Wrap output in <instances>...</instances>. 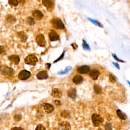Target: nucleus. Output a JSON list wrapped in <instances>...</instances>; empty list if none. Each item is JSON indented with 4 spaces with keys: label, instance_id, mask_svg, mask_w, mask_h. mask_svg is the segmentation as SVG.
Masks as SVG:
<instances>
[{
    "label": "nucleus",
    "instance_id": "obj_1",
    "mask_svg": "<svg viewBox=\"0 0 130 130\" xmlns=\"http://www.w3.org/2000/svg\"><path fill=\"white\" fill-rule=\"evenodd\" d=\"M0 72L3 75L7 77H12L14 74L13 69L5 64L0 66Z\"/></svg>",
    "mask_w": 130,
    "mask_h": 130
},
{
    "label": "nucleus",
    "instance_id": "obj_2",
    "mask_svg": "<svg viewBox=\"0 0 130 130\" xmlns=\"http://www.w3.org/2000/svg\"><path fill=\"white\" fill-rule=\"evenodd\" d=\"M38 62V58L34 54L28 55L24 59V62L28 65L35 66Z\"/></svg>",
    "mask_w": 130,
    "mask_h": 130
},
{
    "label": "nucleus",
    "instance_id": "obj_3",
    "mask_svg": "<svg viewBox=\"0 0 130 130\" xmlns=\"http://www.w3.org/2000/svg\"><path fill=\"white\" fill-rule=\"evenodd\" d=\"M91 120L95 126H99L103 122V118L99 114H93L91 116Z\"/></svg>",
    "mask_w": 130,
    "mask_h": 130
},
{
    "label": "nucleus",
    "instance_id": "obj_4",
    "mask_svg": "<svg viewBox=\"0 0 130 130\" xmlns=\"http://www.w3.org/2000/svg\"><path fill=\"white\" fill-rule=\"evenodd\" d=\"M51 23L53 26L56 29H63L64 28V25L62 20L58 18H53L51 20Z\"/></svg>",
    "mask_w": 130,
    "mask_h": 130
},
{
    "label": "nucleus",
    "instance_id": "obj_5",
    "mask_svg": "<svg viewBox=\"0 0 130 130\" xmlns=\"http://www.w3.org/2000/svg\"><path fill=\"white\" fill-rule=\"evenodd\" d=\"M36 41L37 44L40 47H44L46 45V42L45 37L42 34H39L37 36L36 38Z\"/></svg>",
    "mask_w": 130,
    "mask_h": 130
},
{
    "label": "nucleus",
    "instance_id": "obj_6",
    "mask_svg": "<svg viewBox=\"0 0 130 130\" xmlns=\"http://www.w3.org/2000/svg\"><path fill=\"white\" fill-rule=\"evenodd\" d=\"M31 76V73L30 72L26 70H23L20 72L18 74V78L21 80H25L28 79Z\"/></svg>",
    "mask_w": 130,
    "mask_h": 130
},
{
    "label": "nucleus",
    "instance_id": "obj_7",
    "mask_svg": "<svg viewBox=\"0 0 130 130\" xmlns=\"http://www.w3.org/2000/svg\"><path fill=\"white\" fill-rule=\"evenodd\" d=\"M42 106L44 111L48 113H51L54 110V106L52 105L49 104V103H43Z\"/></svg>",
    "mask_w": 130,
    "mask_h": 130
},
{
    "label": "nucleus",
    "instance_id": "obj_8",
    "mask_svg": "<svg viewBox=\"0 0 130 130\" xmlns=\"http://www.w3.org/2000/svg\"><path fill=\"white\" fill-rule=\"evenodd\" d=\"M49 38L51 41H56L59 39V36L54 30H51L49 33Z\"/></svg>",
    "mask_w": 130,
    "mask_h": 130
},
{
    "label": "nucleus",
    "instance_id": "obj_9",
    "mask_svg": "<svg viewBox=\"0 0 130 130\" xmlns=\"http://www.w3.org/2000/svg\"><path fill=\"white\" fill-rule=\"evenodd\" d=\"M36 77L39 80L46 79L48 78V74L47 71H41L37 73Z\"/></svg>",
    "mask_w": 130,
    "mask_h": 130
},
{
    "label": "nucleus",
    "instance_id": "obj_10",
    "mask_svg": "<svg viewBox=\"0 0 130 130\" xmlns=\"http://www.w3.org/2000/svg\"><path fill=\"white\" fill-rule=\"evenodd\" d=\"M90 71V68L87 65H83L77 68V72L80 74H86Z\"/></svg>",
    "mask_w": 130,
    "mask_h": 130
},
{
    "label": "nucleus",
    "instance_id": "obj_11",
    "mask_svg": "<svg viewBox=\"0 0 130 130\" xmlns=\"http://www.w3.org/2000/svg\"><path fill=\"white\" fill-rule=\"evenodd\" d=\"M17 35L18 37L19 38L20 41L22 43H25L26 41L28 38L26 34L23 31L18 32L17 33Z\"/></svg>",
    "mask_w": 130,
    "mask_h": 130
},
{
    "label": "nucleus",
    "instance_id": "obj_12",
    "mask_svg": "<svg viewBox=\"0 0 130 130\" xmlns=\"http://www.w3.org/2000/svg\"><path fill=\"white\" fill-rule=\"evenodd\" d=\"M8 58L11 62L14 63L15 64H18L20 61V57L18 55H16V54L10 55L8 56Z\"/></svg>",
    "mask_w": 130,
    "mask_h": 130
},
{
    "label": "nucleus",
    "instance_id": "obj_13",
    "mask_svg": "<svg viewBox=\"0 0 130 130\" xmlns=\"http://www.w3.org/2000/svg\"><path fill=\"white\" fill-rule=\"evenodd\" d=\"M32 16L37 20H41L43 17V14L38 10H35L32 12Z\"/></svg>",
    "mask_w": 130,
    "mask_h": 130
},
{
    "label": "nucleus",
    "instance_id": "obj_14",
    "mask_svg": "<svg viewBox=\"0 0 130 130\" xmlns=\"http://www.w3.org/2000/svg\"><path fill=\"white\" fill-rule=\"evenodd\" d=\"M58 129H61V130H67V129H71V126L70 123L67 121H62L61 123H60L59 124L58 126Z\"/></svg>",
    "mask_w": 130,
    "mask_h": 130
},
{
    "label": "nucleus",
    "instance_id": "obj_15",
    "mask_svg": "<svg viewBox=\"0 0 130 130\" xmlns=\"http://www.w3.org/2000/svg\"><path fill=\"white\" fill-rule=\"evenodd\" d=\"M83 81V78L80 75H76L74 76L73 78V82L75 84H80L82 83Z\"/></svg>",
    "mask_w": 130,
    "mask_h": 130
},
{
    "label": "nucleus",
    "instance_id": "obj_16",
    "mask_svg": "<svg viewBox=\"0 0 130 130\" xmlns=\"http://www.w3.org/2000/svg\"><path fill=\"white\" fill-rule=\"evenodd\" d=\"M51 95L54 98H60L62 96V92L59 89L54 88L52 91Z\"/></svg>",
    "mask_w": 130,
    "mask_h": 130
},
{
    "label": "nucleus",
    "instance_id": "obj_17",
    "mask_svg": "<svg viewBox=\"0 0 130 130\" xmlns=\"http://www.w3.org/2000/svg\"><path fill=\"white\" fill-rule=\"evenodd\" d=\"M42 4L49 10L52 7L53 2L52 0H42Z\"/></svg>",
    "mask_w": 130,
    "mask_h": 130
},
{
    "label": "nucleus",
    "instance_id": "obj_18",
    "mask_svg": "<svg viewBox=\"0 0 130 130\" xmlns=\"http://www.w3.org/2000/svg\"><path fill=\"white\" fill-rule=\"evenodd\" d=\"M68 96L73 99H74L76 97V90L74 88H70L67 92Z\"/></svg>",
    "mask_w": 130,
    "mask_h": 130
},
{
    "label": "nucleus",
    "instance_id": "obj_19",
    "mask_svg": "<svg viewBox=\"0 0 130 130\" xmlns=\"http://www.w3.org/2000/svg\"><path fill=\"white\" fill-rule=\"evenodd\" d=\"M100 75V72L99 71L94 70H92L89 73V76L91 77V78L94 80H95L98 79L99 76Z\"/></svg>",
    "mask_w": 130,
    "mask_h": 130
},
{
    "label": "nucleus",
    "instance_id": "obj_20",
    "mask_svg": "<svg viewBox=\"0 0 130 130\" xmlns=\"http://www.w3.org/2000/svg\"><path fill=\"white\" fill-rule=\"evenodd\" d=\"M116 113H117V116L121 119H123V120H125L127 118V116L126 115V114L122 112L119 109H118L116 111Z\"/></svg>",
    "mask_w": 130,
    "mask_h": 130
},
{
    "label": "nucleus",
    "instance_id": "obj_21",
    "mask_svg": "<svg viewBox=\"0 0 130 130\" xmlns=\"http://www.w3.org/2000/svg\"><path fill=\"white\" fill-rule=\"evenodd\" d=\"M16 19L15 17L11 15H9L6 17V21L8 23H13L16 21Z\"/></svg>",
    "mask_w": 130,
    "mask_h": 130
},
{
    "label": "nucleus",
    "instance_id": "obj_22",
    "mask_svg": "<svg viewBox=\"0 0 130 130\" xmlns=\"http://www.w3.org/2000/svg\"><path fill=\"white\" fill-rule=\"evenodd\" d=\"M26 22L29 25H33L35 24V20L33 17H28L26 19Z\"/></svg>",
    "mask_w": 130,
    "mask_h": 130
},
{
    "label": "nucleus",
    "instance_id": "obj_23",
    "mask_svg": "<svg viewBox=\"0 0 130 130\" xmlns=\"http://www.w3.org/2000/svg\"><path fill=\"white\" fill-rule=\"evenodd\" d=\"M93 89H94V91L95 93H96L98 94H100L101 93V92H102V88L99 85L95 84L93 86Z\"/></svg>",
    "mask_w": 130,
    "mask_h": 130
},
{
    "label": "nucleus",
    "instance_id": "obj_24",
    "mask_svg": "<svg viewBox=\"0 0 130 130\" xmlns=\"http://www.w3.org/2000/svg\"><path fill=\"white\" fill-rule=\"evenodd\" d=\"M72 69V67H71V66H67L64 70L63 71H61V72H59L58 73V74H59V75H63V74H68L69 71L70 70H71Z\"/></svg>",
    "mask_w": 130,
    "mask_h": 130
},
{
    "label": "nucleus",
    "instance_id": "obj_25",
    "mask_svg": "<svg viewBox=\"0 0 130 130\" xmlns=\"http://www.w3.org/2000/svg\"><path fill=\"white\" fill-rule=\"evenodd\" d=\"M87 19H88V20L90 22H91V23H92L94 24V25H97V26H99V27H103V25H102V24L100 22H98L97 20H95L91 19V18H87Z\"/></svg>",
    "mask_w": 130,
    "mask_h": 130
},
{
    "label": "nucleus",
    "instance_id": "obj_26",
    "mask_svg": "<svg viewBox=\"0 0 130 130\" xmlns=\"http://www.w3.org/2000/svg\"><path fill=\"white\" fill-rule=\"evenodd\" d=\"M82 42H83V43H82L83 49L85 50H90V47H89V45L86 42V41L84 40H83Z\"/></svg>",
    "mask_w": 130,
    "mask_h": 130
},
{
    "label": "nucleus",
    "instance_id": "obj_27",
    "mask_svg": "<svg viewBox=\"0 0 130 130\" xmlns=\"http://www.w3.org/2000/svg\"><path fill=\"white\" fill-rule=\"evenodd\" d=\"M8 3L12 6H17L18 4V0H8Z\"/></svg>",
    "mask_w": 130,
    "mask_h": 130
},
{
    "label": "nucleus",
    "instance_id": "obj_28",
    "mask_svg": "<svg viewBox=\"0 0 130 130\" xmlns=\"http://www.w3.org/2000/svg\"><path fill=\"white\" fill-rule=\"evenodd\" d=\"M60 115L62 117L64 118H67L68 117H70V114L66 111L64 110L63 111H62L60 113Z\"/></svg>",
    "mask_w": 130,
    "mask_h": 130
},
{
    "label": "nucleus",
    "instance_id": "obj_29",
    "mask_svg": "<svg viewBox=\"0 0 130 130\" xmlns=\"http://www.w3.org/2000/svg\"><path fill=\"white\" fill-rule=\"evenodd\" d=\"M109 80L111 82L113 83L116 82V77L113 74H110L109 76Z\"/></svg>",
    "mask_w": 130,
    "mask_h": 130
},
{
    "label": "nucleus",
    "instance_id": "obj_30",
    "mask_svg": "<svg viewBox=\"0 0 130 130\" xmlns=\"http://www.w3.org/2000/svg\"><path fill=\"white\" fill-rule=\"evenodd\" d=\"M22 118V116L20 114H16L14 116V119L16 121H20Z\"/></svg>",
    "mask_w": 130,
    "mask_h": 130
},
{
    "label": "nucleus",
    "instance_id": "obj_31",
    "mask_svg": "<svg viewBox=\"0 0 130 130\" xmlns=\"http://www.w3.org/2000/svg\"><path fill=\"white\" fill-rule=\"evenodd\" d=\"M105 128L106 129H112V124L110 122H107L105 125Z\"/></svg>",
    "mask_w": 130,
    "mask_h": 130
},
{
    "label": "nucleus",
    "instance_id": "obj_32",
    "mask_svg": "<svg viewBox=\"0 0 130 130\" xmlns=\"http://www.w3.org/2000/svg\"><path fill=\"white\" fill-rule=\"evenodd\" d=\"M112 56L113 57V58H114L116 61H119V62H125V61H123V60L120 59V58H119L117 57V56L115 54L113 53V54H112Z\"/></svg>",
    "mask_w": 130,
    "mask_h": 130
},
{
    "label": "nucleus",
    "instance_id": "obj_33",
    "mask_svg": "<svg viewBox=\"0 0 130 130\" xmlns=\"http://www.w3.org/2000/svg\"><path fill=\"white\" fill-rule=\"evenodd\" d=\"M65 51L64 50L63 51V52H62V53L61 54V55L57 59H56L54 61V63H55V62H57V61H58L59 60H61V59H62V58H63V56H64V54H65Z\"/></svg>",
    "mask_w": 130,
    "mask_h": 130
},
{
    "label": "nucleus",
    "instance_id": "obj_34",
    "mask_svg": "<svg viewBox=\"0 0 130 130\" xmlns=\"http://www.w3.org/2000/svg\"><path fill=\"white\" fill-rule=\"evenodd\" d=\"M6 53V49L3 46H0V54H4Z\"/></svg>",
    "mask_w": 130,
    "mask_h": 130
},
{
    "label": "nucleus",
    "instance_id": "obj_35",
    "mask_svg": "<svg viewBox=\"0 0 130 130\" xmlns=\"http://www.w3.org/2000/svg\"><path fill=\"white\" fill-rule=\"evenodd\" d=\"M36 129H46L45 127L42 124H39L36 127Z\"/></svg>",
    "mask_w": 130,
    "mask_h": 130
},
{
    "label": "nucleus",
    "instance_id": "obj_36",
    "mask_svg": "<svg viewBox=\"0 0 130 130\" xmlns=\"http://www.w3.org/2000/svg\"><path fill=\"white\" fill-rule=\"evenodd\" d=\"M53 103H54V104L56 106H60L61 105V103L60 102V101L59 100H54L53 101Z\"/></svg>",
    "mask_w": 130,
    "mask_h": 130
},
{
    "label": "nucleus",
    "instance_id": "obj_37",
    "mask_svg": "<svg viewBox=\"0 0 130 130\" xmlns=\"http://www.w3.org/2000/svg\"><path fill=\"white\" fill-rule=\"evenodd\" d=\"M112 63H113V64L114 65V66L116 68H117V69H118V70L120 69V67H119V64H118V63L115 62H112Z\"/></svg>",
    "mask_w": 130,
    "mask_h": 130
},
{
    "label": "nucleus",
    "instance_id": "obj_38",
    "mask_svg": "<svg viewBox=\"0 0 130 130\" xmlns=\"http://www.w3.org/2000/svg\"><path fill=\"white\" fill-rule=\"evenodd\" d=\"M71 45L72 46V47H73V48L74 49V50H75V49H76L77 48H78V46H77V45L76 44V43H72V44H71Z\"/></svg>",
    "mask_w": 130,
    "mask_h": 130
},
{
    "label": "nucleus",
    "instance_id": "obj_39",
    "mask_svg": "<svg viewBox=\"0 0 130 130\" xmlns=\"http://www.w3.org/2000/svg\"><path fill=\"white\" fill-rule=\"evenodd\" d=\"M46 67L47 69H49L50 67H51V64L50 63H46Z\"/></svg>",
    "mask_w": 130,
    "mask_h": 130
},
{
    "label": "nucleus",
    "instance_id": "obj_40",
    "mask_svg": "<svg viewBox=\"0 0 130 130\" xmlns=\"http://www.w3.org/2000/svg\"><path fill=\"white\" fill-rule=\"evenodd\" d=\"M18 3L19 2L21 4H23L25 3V0H18Z\"/></svg>",
    "mask_w": 130,
    "mask_h": 130
},
{
    "label": "nucleus",
    "instance_id": "obj_41",
    "mask_svg": "<svg viewBox=\"0 0 130 130\" xmlns=\"http://www.w3.org/2000/svg\"><path fill=\"white\" fill-rule=\"evenodd\" d=\"M12 129H23V128L21 127H13L11 128Z\"/></svg>",
    "mask_w": 130,
    "mask_h": 130
},
{
    "label": "nucleus",
    "instance_id": "obj_42",
    "mask_svg": "<svg viewBox=\"0 0 130 130\" xmlns=\"http://www.w3.org/2000/svg\"><path fill=\"white\" fill-rule=\"evenodd\" d=\"M127 83H128V84H129V86H130V82L129 81H128V80H127Z\"/></svg>",
    "mask_w": 130,
    "mask_h": 130
},
{
    "label": "nucleus",
    "instance_id": "obj_43",
    "mask_svg": "<svg viewBox=\"0 0 130 130\" xmlns=\"http://www.w3.org/2000/svg\"><path fill=\"white\" fill-rule=\"evenodd\" d=\"M0 120H1V118H0Z\"/></svg>",
    "mask_w": 130,
    "mask_h": 130
}]
</instances>
